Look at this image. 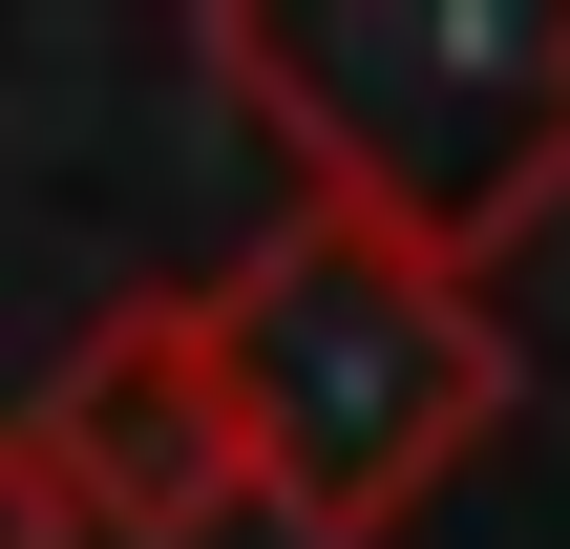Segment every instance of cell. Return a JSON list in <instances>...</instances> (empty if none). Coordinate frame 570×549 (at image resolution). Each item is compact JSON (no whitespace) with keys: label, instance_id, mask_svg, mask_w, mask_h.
Returning a JSON list of instances; mask_svg holds the SVG:
<instances>
[{"label":"cell","instance_id":"1","mask_svg":"<svg viewBox=\"0 0 570 549\" xmlns=\"http://www.w3.org/2000/svg\"><path fill=\"white\" fill-rule=\"evenodd\" d=\"M190 63L296 148V212L487 275L570 190V0H212Z\"/></svg>","mask_w":570,"mask_h":549},{"label":"cell","instance_id":"2","mask_svg":"<svg viewBox=\"0 0 570 549\" xmlns=\"http://www.w3.org/2000/svg\"><path fill=\"white\" fill-rule=\"evenodd\" d=\"M212 339H233V444H254V508L296 549H381L487 423H508V339L465 275L338 233V212H275L233 275H212Z\"/></svg>","mask_w":570,"mask_h":549},{"label":"cell","instance_id":"3","mask_svg":"<svg viewBox=\"0 0 570 549\" xmlns=\"http://www.w3.org/2000/svg\"><path fill=\"white\" fill-rule=\"evenodd\" d=\"M21 465H42V508L106 549H212L254 508V444H233V339H212V275H127L85 339H63V381H42V423H21Z\"/></svg>","mask_w":570,"mask_h":549},{"label":"cell","instance_id":"4","mask_svg":"<svg viewBox=\"0 0 570 549\" xmlns=\"http://www.w3.org/2000/svg\"><path fill=\"white\" fill-rule=\"evenodd\" d=\"M0 549H63V508H42V465H21V423H0Z\"/></svg>","mask_w":570,"mask_h":549}]
</instances>
